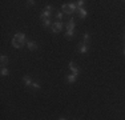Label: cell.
Here are the masks:
<instances>
[{
  "mask_svg": "<svg viewBox=\"0 0 125 120\" xmlns=\"http://www.w3.org/2000/svg\"><path fill=\"white\" fill-rule=\"evenodd\" d=\"M75 11H77V7L73 3H71V4H62V7H61V12L62 13H67V15L73 13Z\"/></svg>",
  "mask_w": 125,
  "mask_h": 120,
  "instance_id": "obj_1",
  "label": "cell"
},
{
  "mask_svg": "<svg viewBox=\"0 0 125 120\" xmlns=\"http://www.w3.org/2000/svg\"><path fill=\"white\" fill-rule=\"evenodd\" d=\"M53 12V8L51 5H47L45 8L43 10V12L40 13V19L41 20H45V19H51V13Z\"/></svg>",
  "mask_w": 125,
  "mask_h": 120,
  "instance_id": "obj_2",
  "label": "cell"
},
{
  "mask_svg": "<svg viewBox=\"0 0 125 120\" xmlns=\"http://www.w3.org/2000/svg\"><path fill=\"white\" fill-rule=\"evenodd\" d=\"M62 27H64V24H62L61 22H55L52 24V27H51V29H52L53 34H59V32H61Z\"/></svg>",
  "mask_w": 125,
  "mask_h": 120,
  "instance_id": "obj_3",
  "label": "cell"
},
{
  "mask_svg": "<svg viewBox=\"0 0 125 120\" xmlns=\"http://www.w3.org/2000/svg\"><path fill=\"white\" fill-rule=\"evenodd\" d=\"M65 28H67V31H75V28H76V23H75V19H73V17H69L68 23L65 24Z\"/></svg>",
  "mask_w": 125,
  "mask_h": 120,
  "instance_id": "obj_4",
  "label": "cell"
},
{
  "mask_svg": "<svg viewBox=\"0 0 125 120\" xmlns=\"http://www.w3.org/2000/svg\"><path fill=\"white\" fill-rule=\"evenodd\" d=\"M68 67H69V70L72 71V73L73 75H76V76H79V73H80V70H79V67L75 64L73 61H69V64H68Z\"/></svg>",
  "mask_w": 125,
  "mask_h": 120,
  "instance_id": "obj_5",
  "label": "cell"
},
{
  "mask_svg": "<svg viewBox=\"0 0 125 120\" xmlns=\"http://www.w3.org/2000/svg\"><path fill=\"white\" fill-rule=\"evenodd\" d=\"M77 49H79L80 53H87L89 51V46H87V44H84V43H80L79 47H77Z\"/></svg>",
  "mask_w": 125,
  "mask_h": 120,
  "instance_id": "obj_6",
  "label": "cell"
},
{
  "mask_svg": "<svg viewBox=\"0 0 125 120\" xmlns=\"http://www.w3.org/2000/svg\"><path fill=\"white\" fill-rule=\"evenodd\" d=\"M27 47H28V49H31V51H36L37 49V43L36 41L29 40V41H27Z\"/></svg>",
  "mask_w": 125,
  "mask_h": 120,
  "instance_id": "obj_7",
  "label": "cell"
},
{
  "mask_svg": "<svg viewBox=\"0 0 125 120\" xmlns=\"http://www.w3.org/2000/svg\"><path fill=\"white\" fill-rule=\"evenodd\" d=\"M77 12H79V16L81 17V19H87V16H88L87 10H84V8H77Z\"/></svg>",
  "mask_w": 125,
  "mask_h": 120,
  "instance_id": "obj_8",
  "label": "cell"
},
{
  "mask_svg": "<svg viewBox=\"0 0 125 120\" xmlns=\"http://www.w3.org/2000/svg\"><path fill=\"white\" fill-rule=\"evenodd\" d=\"M12 46L15 47V48H23V46H24V43H23V41H20V40H17V39H12Z\"/></svg>",
  "mask_w": 125,
  "mask_h": 120,
  "instance_id": "obj_9",
  "label": "cell"
},
{
  "mask_svg": "<svg viewBox=\"0 0 125 120\" xmlns=\"http://www.w3.org/2000/svg\"><path fill=\"white\" fill-rule=\"evenodd\" d=\"M15 39H17V40L25 43V34H23V32H17V34H15Z\"/></svg>",
  "mask_w": 125,
  "mask_h": 120,
  "instance_id": "obj_10",
  "label": "cell"
},
{
  "mask_svg": "<svg viewBox=\"0 0 125 120\" xmlns=\"http://www.w3.org/2000/svg\"><path fill=\"white\" fill-rule=\"evenodd\" d=\"M23 83H24L25 84V85H31V84L32 83H33V82H32V79H31V76H28V75H25V76H23Z\"/></svg>",
  "mask_w": 125,
  "mask_h": 120,
  "instance_id": "obj_11",
  "label": "cell"
},
{
  "mask_svg": "<svg viewBox=\"0 0 125 120\" xmlns=\"http://www.w3.org/2000/svg\"><path fill=\"white\" fill-rule=\"evenodd\" d=\"M8 61H10V59H8L5 55H1V56H0V63H1V67H4L5 64H8Z\"/></svg>",
  "mask_w": 125,
  "mask_h": 120,
  "instance_id": "obj_12",
  "label": "cell"
},
{
  "mask_svg": "<svg viewBox=\"0 0 125 120\" xmlns=\"http://www.w3.org/2000/svg\"><path fill=\"white\" fill-rule=\"evenodd\" d=\"M76 80H77V76H76V75H73V73H71V75H68V76H67V82L68 83H75Z\"/></svg>",
  "mask_w": 125,
  "mask_h": 120,
  "instance_id": "obj_13",
  "label": "cell"
},
{
  "mask_svg": "<svg viewBox=\"0 0 125 120\" xmlns=\"http://www.w3.org/2000/svg\"><path fill=\"white\" fill-rule=\"evenodd\" d=\"M83 40H84L83 43L87 44V46H88V44L91 43V35H89L88 32H87V34H84V36H83Z\"/></svg>",
  "mask_w": 125,
  "mask_h": 120,
  "instance_id": "obj_14",
  "label": "cell"
},
{
  "mask_svg": "<svg viewBox=\"0 0 125 120\" xmlns=\"http://www.w3.org/2000/svg\"><path fill=\"white\" fill-rule=\"evenodd\" d=\"M0 73H1V76H7V75H10V71H8V68L1 67V71H0Z\"/></svg>",
  "mask_w": 125,
  "mask_h": 120,
  "instance_id": "obj_15",
  "label": "cell"
},
{
  "mask_svg": "<svg viewBox=\"0 0 125 120\" xmlns=\"http://www.w3.org/2000/svg\"><path fill=\"white\" fill-rule=\"evenodd\" d=\"M52 24H53V23H51V19L43 20V25H44V27H47V28H48V27H52Z\"/></svg>",
  "mask_w": 125,
  "mask_h": 120,
  "instance_id": "obj_16",
  "label": "cell"
},
{
  "mask_svg": "<svg viewBox=\"0 0 125 120\" xmlns=\"http://www.w3.org/2000/svg\"><path fill=\"white\" fill-rule=\"evenodd\" d=\"M75 36V31H67L65 32V37L67 39H72Z\"/></svg>",
  "mask_w": 125,
  "mask_h": 120,
  "instance_id": "obj_17",
  "label": "cell"
},
{
  "mask_svg": "<svg viewBox=\"0 0 125 120\" xmlns=\"http://www.w3.org/2000/svg\"><path fill=\"white\" fill-rule=\"evenodd\" d=\"M85 3H87V1H84V0H79V1H76V7L77 8H83Z\"/></svg>",
  "mask_w": 125,
  "mask_h": 120,
  "instance_id": "obj_18",
  "label": "cell"
},
{
  "mask_svg": "<svg viewBox=\"0 0 125 120\" xmlns=\"http://www.w3.org/2000/svg\"><path fill=\"white\" fill-rule=\"evenodd\" d=\"M55 16H56V19H57V22H60V20L62 19V16H64V13H62L61 11H59V12H56Z\"/></svg>",
  "mask_w": 125,
  "mask_h": 120,
  "instance_id": "obj_19",
  "label": "cell"
},
{
  "mask_svg": "<svg viewBox=\"0 0 125 120\" xmlns=\"http://www.w3.org/2000/svg\"><path fill=\"white\" fill-rule=\"evenodd\" d=\"M31 87H32L33 89H40V84H39V83H32Z\"/></svg>",
  "mask_w": 125,
  "mask_h": 120,
  "instance_id": "obj_20",
  "label": "cell"
},
{
  "mask_svg": "<svg viewBox=\"0 0 125 120\" xmlns=\"http://www.w3.org/2000/svg\"><path fill=\"white\" fill-rule=\"evenodd\" d=\"M35 3H36V1H33V0H28L27 4H28V5H35Z\"/></svg>",
  "mask_w": 125,
  "mask_h": 120,
  "instance_id": "obj_21",
  "label": "cell"
},
{
  "mask_svg": "<svg viewBox=\"0 0 125 120\" xmlns=\"http://www.w3.org/2000/svg\"><path fill=\"white\" fill-rule=\"evenodd\" d=\"M59 120H67V119H65V118H60V119H59Z\"/></svg>",
  "mask_w": 125,
  "mask_h": 120,
  "instance_id": "obj_22",
  "label": "cell"
},
{
  "mask_svg": "<svg viewBox=\"0 0 125 120\" xmlns=\"http://www.w3.org/2000/svg\"><path fill=\"white\" fill-rule=\"evenodd\" d=\"M123 53H124V56H125V48H124V51H123Z\"/></svg>",
  "mask_w": 125,
  "mask_h": 120,
  "instance_id": "obj_23",
  "label": "cell"
}]
</instances>
